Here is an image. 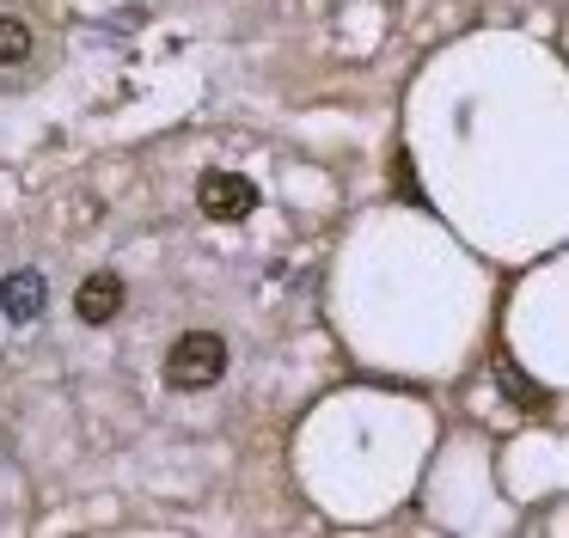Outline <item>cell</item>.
Wrapping results in <instances>:
<instances>
[{
  "instance_id": "obj_1",
  "label": "cell",
  "mask_w": 569,
  "mask_h": 538,
  "mask_svg": "<svg viewBox=\"0 0 569 538\" xmlns=\"http://www.w3.org/2000/svg\"><path fill=\"white\" fill-rule=\"evenodd\" d=\"M227 379V342L214 330H184L166 349V386L172 391H209Z\"/></svg>"
},
{
  "instance_id": "obj_2",
  "label": "cell",
  "mask_w": 569,
  "mask_h": 538,
  "mask_svg": "<svg viewBox=\"0 0 569 538\" xmlns=\"http://www.w3.org/2000/svg\"><path fill=\"white\" fill-rule=\"evenodd\" d=\"M197 208L209 220H246L251 208H258V183H251L246 171H209V178L197 183Z\"/></svg>"
},
{
  "instance_id": "obj_3",
  "label": "cell",
  "mask_w": 569,
  "mask_h": 538,
  "mask_svg": "<svg viewBox=\"0 0 569 538\" xmlns=\"http://www.w3.org/2000/svg\"><path fill=\"white\" fill-rule=\"evenodd\" d=\"M43 306H50V281H43V269H13V276H0V312L13 318V325L43 318Z\"/></svg>"
},
{
  "instance_id": "obj_4",
  "label": "cell",
  "mask_w": 569,
  "mask_h": 538,
  "mask_svg": "<svg viewBox=\"0 0 569 538\" xmlns=\"http://www.w3.org/2000/svg\"><path fill=\"white\" fill-rule=\"evenodd\" d=\"M117 312H123V276L99 269V276L80 281V293H74V318H80V325H111Z\"/></svg>"
},
{
  "instance_id": "obj_5",
  "label": "cell",
  "mask_w": 569,
  "mask_h": 538,
  "mask_svg": "<svg viewBox=\"0 0 569 538\" xmlns=\"http://www.w3.org/2000/svg\"><path fill=\"white\" fill-rule=\"evenodd\" d=\"M31 24L26 19H13V12H0V68H19V61L31 56Z\"/></svg>"
},
{
  "instance_id": "obj_6",
  "label": "cell",
  "mask_w": 569,
  "mask_h": 538,
  "mask_svg": "<svg viewBox=\"0 0 569 538\" xmlns=\"http://www.w3.org/2000/svg\"><path fill=\"white\" fill-rule=\"evenodd\" d=\"M496 373H502V391H508V398H515V404H520V410H545V391H539V386H532V379H527V373H520V367H515V361H508V355H502V361H496Z\"/></svg>"
},
{
  "instance_id": "obj_7",
  "label": "cell",
  "mask_w": 569,
  "mask_h": 538,
  "mask_svg": "<svg viewBox=\"0 0 569 538\" xmlns=\"http://www.w3.org/2000/svg\"><path fill=\"white\" fill-rule=\"evenodd\" d=\"M398 190H405V202H422V190H417V178H410V159L398 153Z\"/></svg>"
}]
</instances>
